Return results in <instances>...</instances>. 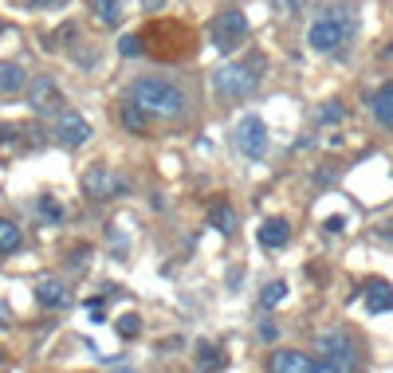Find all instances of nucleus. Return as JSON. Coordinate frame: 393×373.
Instances as JSON below:
<instances>
[{
  "label": "nucleus",
  "instance_id": "39448f33",
  "mask_svg": "<svg viewBox=\"0 0 393 373\" xmlns=\"http://www.w3.org/2000/svg\"><path fill=\"white\" fill-rule=\"evenodd\" d=\"M319 369H326V373H334V369H354L358 365V357H354V342L346 338V334H338V330H331V334H323L319 338Z\"/></svg>",
  "mask_w": 393,
  "mask_h": 373
},
{
  "label": "nucleus",
  "instance_id": "b1692460",
  "mask_svg": "<svg viewBox=\"0 0 393 373\" xmlns=\"http://www.w3.org/2000/svg\"><path fill=\"white\" fill-rule=\"evenodd\" d=\"M118 51H122V55H142V35H122Z\"/></svg>",
  "mask_w": 393,
  "mask_h": 373
},
{
  "label": "nucleus",
  "instance_id": "f3484780",
  "mask_svg": "<svg viewBox=\"0 0 393 373\" xmlns=\"http://www.w3.org/2000/svg\"><path fill=\"white\" fill-rule=\"evenodd\" d=\"M209 224H213L221 236H232V232H236V212H232L228 204H213V208H209Z\"/></svg>",
  "mask_w": 393,
  "mask_h": 373
},
{
  "label": "nucleus",
  "instance_id": "bb28decb",
  "mask_svg": "<svg viewBox=\"0 0 393 373\" xmlns=\"http://www.w3.org/2000/svg\"><path fill=\"white\" fill-rule=\"evenodd\" d=\"M260 338L275 342V338H279V326H275V323H260Z\"/></svg>",
  "mask_w": 393,
  "mask_h": 373
},
{
  "label": "nucleus",
  "instance_id": "4468645a",
  "mask_svg": "<svg viewBox=\"0 0 393 373\" xmlns=\"http://www.w3.org/2000/svg\"><path fill=\"white\" fill-rule=\"evenodd\" d=\"M366 311L370 314L393 311V287H389V283H370V287H366Z\"/></svg>",
  "mask_w": 393,
  "mask_h": 373
},
{
  "label": "nucleus",
  "instance_id": "1a4fd4ad",
  "mask_svg": "<svg viewBox=\"0 0 393 373\" xmlns=\"http://www.w3.org/2000/svg\"><path fill=\"white\" fill-rule=\"evenodd\" d=\"M83 189H87V196H94V201H106V196H118V193H126V181H118L114 173H106L103 165H94L91 173L83 177Z\"/></svg>",
  "mask_w": 393,
  "mask_h": 373
},
{
  "label": "nucleus",
  "instance_id": "a878e982",
  "mask_svg": "<svg viewBox=\"0 0 393 373\" xmlns=\"http://www.w3.org/2000/svg\"><path fill=\"white\" fill-rule=\"evenodd\" d=\"M323 228L331 232V236H338V232H346V216H331V221H326Z\"/></svg>",
  "mask_w": 393,
  "mask_h": 373
},
{
  "label": "nucleus",
  "instance_id": "7c9ffc66",
  "mask_svg": "<svg viewBox=\"0 0 393 373\" xmlns=\"http://www.w3.org/2000/svg\"><path fill=\"white\" fill-rule=\"evenodd\" d=\"M32 4H40V9H48V4H55V0H32Z\"/></svg>",
  "mask_w": 393,
  "mask_h": 373
},
{
  "label": "nucleus",
  "instance_id": "f257e3e1",
  "mask_svg": "<svg viewBox=\"0 0 393 373\" xmlns=\"http://www.w3.org/2000/svg\"><path fill=\"white\" fill-rule=\"evenodd\" d=\"M354 28H358V12H354L350 4H326V9L315 16V24H311L307 43L326 55V51H338L342 43L350 40Z\"/></svg>",
  "mask_w": 393,
  "mask_h": 373
},
{
  "label": "nucleus",
  "instance_id": "aec40b11",
  "mask_svg": "<svg viewBox=\"0 0 393 373\" xmlns=\"http://www.w3.org/2000/svg\"><path fill=\"white\" fill-rule=\"evenodd\" d=\"M196 365H201V369H209V365H213V369H221L224 357H221V350H216V346L201 342V346H196Z\"/></svg>",
  "mask_w": 393,
  "mask_h": 373
},
{
  "label": "nucleus",
  "instance_id": "7ed1b4c3",
  "mask_svg": "<svg viewBox=\"0 0 393 373\" xmlns=\"http://www.w3.org/2000/svg\"><path fill=\"white\" fill-rule=\"evenodd\" d=\"M260 79H264V55H252L248 63H228V67L216 71L213 87L224 94V99H248L252 91L260 87Z\"/></svg>",
  "mask_w": 393,
  "mask_h": 373
},
{
  "label": "nucleus",
  "instance_id": "6e6552de",
  "mask_svg": "<svg viewBox=\"0 0 393 373\" xmlns=\"http://www.w3.org/2000/svg\"><path fill=\"white\" fill-rule=\"evenodd\" d=\"M28 106H32L35 114L60 111V106H63V91L55 87V79H48V75L32 79V83H28Z\"/></svg>",
  "mask_w": 393,
  "mask_h": 373
},
{
  "label": "nucleus",
  "instance_id": "c85d7f7f",
  "mask_svg": "<svg viewBox=\"0 0 393 373\" xmlns=\"http://www.w3.org/2000/svg\"><path fill=\"white\" fill-rule=\"evenodd\" d=\"M71 35H75V24H63L60 28V43H71Z\"/></svg>",
  "mask_w": 393,
  "mask_h": 373
},
{
  "label": "nucleus",
  "instance_id": "20e7f679",
  "mask_svg": "<svg viewBox=\"0 0 393 373\" xmlns=\"http://www.w3.org/2000/svg\"><path fill=\"white\" fill-rule=\"evenodd\" d=\"M244 35H248V16L240 9L216 12L213 24H209V40H213L216 51H236L240 43H244Z\"/></svg>",
  "mask_w": 393,
  "mask_h": 373
},
{
  "label": "nucleus",
  "instance_id": "a211bd4d",
  "mask_svg": "<svg viewBox=\"0 0 393 373\" xmlns=\"http://www.w3.org/2000/svg\"><path fill=\"white\" fill-rule=\"evenodd\" d=\"M0 91H9V94L24 91V67L20 63H0Z\"/></svg>",
  "mask_w": 393,
  "mask_h": 373
},
{
  "label": "nucleus",
  "instance_id": "c756f323",
  "mask_svg": "<svg viewBox=\"0 0 393 373\" xmlns=\"http://www.w3.org/2000/svg\"><path fill=\"white\" fill-rule=\"evenodd\" d=\"M142 4H145V9H157V4H162V0H142Z\"/></svg>",
  "mask_w": 393,
  "mask_h": 373
},
{
  "label": "nucleus",
  "instance_id": "2eb2a0df",
  "mask_svg": "<svg viewBox=\"0 0 393 373\" xmlns=\"http://www.w3.org/2000/svg\"><path fill=\"white\" fill-rule=\"evenodd\" d=\"M118 118H122V126H126L130 134H145V126H150V114H145L134 99H130V102H122Z\"/></svg>",
  "mask_w": 393,
  "mask_h": 373
},
{
  "label": "nucleus",
  "instance_id": "9d476101",
  "mask_svg": "<svg viewBox=\"0 0 393 373\" xmlns=\"http://www.w3.org/2000/svg\"><path fill=\"white\" fill-rule=\"evenodd\" d=\"M267 365L275 373H311V369H319V357H307L299 350H279V354H272Z\"/></svg>",
  "mask_w": 393,
  "mask_h": 373
},
{
  "label": "nucleus",
  "instance_id": "412c9836",
  "mask_svg": "<svg viewBox=\"0 0 393 373\" xmlns=\"http://www.w3.org/2000/svg\"><path fill=\"white\" fill-rule=\"evenodd\" d=\"M283 299H287V283H283V279L267 283V287L260 291V303H264V306H279Z\"/></svg>",
  "mask_w": 393,
  "mask_h": 373
},
{
  "label": "nucleus",
  "instance_id": "dca6fc26",
  "mask_svg": "<svg viewBox=\"0 0 393 373\" xmlns=\"http://www.w3.org/2000/svg\"><path fill=\"white\" fill-rule=\"evenodd\" d=\"M91 16L99 20L103 28H114L122 20V4H118V0H91Z\"/></svg>",
  "mask_w": 393,
  "mask_h": 373
},
{
  "label": "nucleus",
  "instance_id": "4be33fe9",
  "mask_svg": "<svg viewBox=\"0 0 393 373\" xmlns=\"http://www.w3.org/2000/svg\"><path fill=\"white\" fill-rule=\"evenodd\" d=\"M114 330H118L122 338H138V334H142V318H138V314H122L118 323H114Z\"/></svg>",
  "mask_w": 393,
  "mask_h": 373
},
{
  "label": "nucleus",
  "instance_id": "393cba45",
  "mask_svg": "<svg viewBox=\"0 0 393 373\" xmlns=\"http://www.w3.org/2000/svg\"><path fill=\"white\" fill-rule=\"evenodd\" d=\"M342 114H346L342 111V102H326L323 111H319V122H342Z\"/></svg>",
  "mask_w": 393,
  "mask_h": 373
},
{
  "label": "nucleus",
  "instance_id": "6ab92c4d",
  "mask_svg": "<svg viewBox=\"0 0 393 373\" xmlns=\"http://www.w3.org/2000/svg\"><path fill=\"white\" fill-rule=\"evenodd\" d=\"M24 244V232L16 228L12 221H0V255H9V252H16V247Z\"/></svg>",
  "mask_w": 393,
  "mask_h": 373
},
{
  "label": "nucleus",
  "instance_id": "f8f14e48",
  "mask_svg": "<svg viewBox=\"0 0 393 373\" xmlns=\"http://www.w3.org/2000/svg\"><path fill=\"white\" fill-rule=\"evenodd\" d=\"M256 240H260V247H267V252H275V247H283L291 240V228H287V221H264L260 224V232H256Z\"/></svg>",
  "mask_w": 393,
  "mask_h": 373
},
{
  "label": "nucleus",
  "instance_id": "cd10ccee",
  "mask_svg": "<svg viewBox=\"0 0 393 373\" xmlns=\"http://www.w3.org/2000/svg\"><path fill=\"white\" fill-rule=\"evenodd\" d=\"M9 326H12V311H9V303L0 299V330H9Z\"/></svg>",
  "mask_w": 393,
  "mask_h": 373
},
{
  "label": "nucleus",
  "instance_id": "9b49d317",
  "mask_svg": "<svg viewBox=\"0 0 393 373\" xmlns=\"http://www.w3.org/2000/svg\"><path fill=\"white\" fill-rule=\"evenodd\" d=\"M35 303L63 311V306H71V291L63 287L60 279H40V283H35Z\"/></svg>",
  "mask_w": 393,
  "mask_h": 373
},
{
  "label": "nucleus",
  "instance_id": "5701e85b",
  "mask_svg": "<svg viewBox=\"0 0 393 373\" xmlns=\"http://www.w3.org/2000/svg\"><path fill=\"white\" fill-rule=\"evenodd\" d=\"M40 216H43L48 224H60V221H63V208L52 201V196H40Z\"/></svg>",
  "mask_w": 393,
  "mask_h": 373
},
{
  "label": "nucleus",
  "instance_id": "ddd939ff",
  "mask_svg": "<svg viewBox=\"0 0 393 373\" xmlns=\"http://www.w3.org/2000/svg\"><path fill=\"white\" fill-rule=\"evenodd\" d=\"M370 106H374V118L382 122V126H389V130H393V83L377 87L374 99H370Z\"/></svg>",
  "mask_w": 393,
  "mask_h": 373
},
{
  "label": "nucleus",
  "instance_id": "0eeeda50",
  "mask_svg": "<svg viewBox=\"0 0 393 373\" xmlns=\"http://www.w3.org/2000/svg\"><path fill=\"white\" fill-rule=\"evenodd\" d=\"M55 142H60L63 150H79L83 142H91V122L75 111H63L60 118H55Z\"/></svg>",
  "mask_w": 393,
  "mask_h": 373
},
{
  "label": "nucleus",
  "instance_id": "423d86ee",
  "mask_svg": "<svg viewBox=\"0 0 393 373\" xmlns=\"http://www.w3.org/2000/svg\"><path fill=\"white\" fill-rule=\"evenodd\" d=\"M236 145L244 157H252V162H260L267 153V126L264 118H256V114H248V118L236 122Z\"/></svg>",
  "mask_w": 393,
  "mask_h": 373
},
{
  "label": "nucleus",
  "instance_id": "f03ea898",
  "mask_svg": "<svg viewBox=\"0 0 393 373\" xmlns=\"http://www.w3.org/2000/svg\"><path fill=\"white\" fill-rule=\"evenodd\" d=\"M130 99L142 106L145 114H157V118H177V114H185V94H181V87H173L170 79H138L134 87H130Z\"/></svg>",
  "mask_w": 393,
  "mask_h": 373
}]
</instances>
